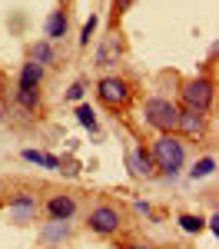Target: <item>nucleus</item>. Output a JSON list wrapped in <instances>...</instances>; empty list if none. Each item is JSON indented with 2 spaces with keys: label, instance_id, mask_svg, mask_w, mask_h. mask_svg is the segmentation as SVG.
I'll use <instances>...</instances> for the list:
<instances>
[{
  "label": "nucleus",
  "instance_id": "7ed1b4c3",
  "mask_svg": "<svg viewBox=\"0 0 219 249\" xmlns=\"http://www.w3.org/2000/svg\"><path fill=\"white\" fill-rule=\"evenodd\" d=\"M183 103H186V110H199V113H206L209 103H213V83H209L206 77L186 80V83H183Z\"/></svg>",
  "mask_w": 219,
  "mask_h": 249
},
{
  "label": "nucleus",
  "instance_id": "0eeeda50",
  "mask_svg": "<svg viewBox=\"0 0 219 249\" xmlns=\"http://www.w3.org/2000/svg\"><path fill=\"white\" fill-rule=\"evenodd\" d=\"M202 126H206V116L199 113V110H179L176 130H183L186 136H199V133H202Z\"/></svg>",
  "mask_w": 219,
  "mask_h": 249
},
{
  "label": "nucleus",
  "instance_id": "a211bd4d",
  "mask_svg": "<svg viewBox=\"0 0 219 249\" xmlns=\"http://www.w3.org/2000/svg\"><path fill=\"white\" fill-rule=\"evenodd\" d=\"M179 226H183V232H199L202 230V219L193 216V213H183V216H179Z\"/></svg>",
  "mask_w": 219,
  "mask_h": 249
},
{
  "label": "nucleus",
  "instance_id": "f257e3e1",
  "mask_svg": "<svg viewBox=\"0 0 219 249\" xmlns=\"http://www.w3.org/2000/svg\"><path fill=\"white\" fill-rule=\"evenodd\" d=\"M183 163H186V143L173 133H163L153 143V166L163 170L166 176H176L183 170Z\"/></svg>",
  "mask_w": 219,
  "mask_h": 249
},
{
  "label": "nucleus",
  "instance_id": "4be33fe9",
  "mask_svg": "<svg viewBox=\"0 0 219 249\" xmlns=\"http://www.w3.org/2000/svg\"><path fill=\"white\" fill-rule=\"evenodd\" d=\"M130 3H133V0H117L113 7H117V14H123V10H130Z\"/></svg>",
  "mask_w": 219,
  "mask_h": 249
},
{
  "label": "nucleus",
  "instance_id": "f3484780",
  "mask_svg": "<svg viewBox=\"0 0 219 249\" xmlns=\"http://www.w3.org/2000/svg\"><path fill=\"white\" fill-rule=\"evenodd\" d=\"M77 120L86 126V130H97V113H93V107L80 103V107H77Z\"/></svg>",
  "mask_w": 219,
  "mask_h": 249
},
{
  "label": "nucleus",
  "instance_id": "1a4fd4ad",
  "mask_svg": "<svg viewBox=\"0 0 219 249\" xmlns=\"http://www.w3.org/2000/svg\"><path fill=\"white\" fill-rule=\"evenodd\" d=\"M126 166H130V173H133V176H153V173H156L153 156L143 153V150H133V153L126 156Z\"/></svg>",
  "mask_w": 219,
  "mask_h": 249
},
{
  "label": "nucleus",
  "instance_id": "f8f14e48",
  "mask_svg": "<svg viewBox=\"0 0 219 249\" xmlns=\"http://www.w3.org/2000/svg\"><path fill=\"white\" fill-rule=\"evenodd\" d=\"M67 23H70L67 14H63V10H53V14L47 17V40H60L67 34Z\"/></svg>",
  "mask_w": 219,
  "mask_h": 249
},
{
  "label": "nucleus",
  "instance_id": "5701e85b",
  "mask_svg": "<svg viewBox=\"0 0 219 249\" xmlns=\"http://www.w3.org/2000/svg\"><path fill=\"white\" fill-rule=\"evenodd\" d=\"M123 249H153V246H146V243H130V246H123Z\"/></svg>",
  "mask_w": 219,
  "mask_h": 249
},
{
  "label": "nucleus",
  "instance_id": "2eb2a0df",
  "mask_svg": "<svg viewBox=\"0 0 219 249\" xmlns=\"http://www.w3.org/2000/svg\"><path fill=\"white\" fill-rule=\"evenodd\" d=\"M30 60L40 63V67H47V63L53 60V47H50V40H37L34 50H30Z\"/></svg>",
  "mask_w": 219,
  "mask_h": 249
},
{
  "label": "nucleus",
  "instance_id": "39448f33",
  "mask_svg": "<svg viewBox=\"0 0 219 249\" xmlns=\"http://www.w3.org/2000/svg\"><path fill=\"white\" fill-rule=\"evenodd\" d=\"M97 93L103 103H110V107H123L126 100H130V83L119 77H103L97 83Z\"/></svg>",
  "mask_w": 219,
  "mask_h": 249
},
{
  "label": "nucleus",
  "instance_id": "ddd939ff",
  "mask_svg": "<svg viewBox=\"0 0 219 249\" xmlns=\"http://www.w3.org/2000/svg\"><path fill=\"white\" fill-rule=\"evenodd\" d=\"M67 232H70V226H67V223L50 219V223L43 226V232H40V239H43V243H60V239H67Z\"/></svg>",
  "mask_w": 219,
  "mask_h": 249
},
{
  "label": "nucleus",
  "instance_id": "9d476101",
  "mask_svg": "<svg viewBox=\"0 0 219 249\" xmlns=\"http://www.w3.org/2000/svg\"><path fill=\"white\" fill-rule=\"evenodd\" d=\"M117 60H119V40H117V34H113V37H106L103 43H100L97 67H110V63H117Z\"/></svg>",
  "mask_w": 219,
  "mask_h": 249
},
{
  "label": "nucleus",
  "instance_id": "f03ea898",
  "mask_svg": "<svg viewBox=\"0 0 219 249\" xmlns=\"http://www.w3.org/2000/svg\"><path fill=\"white\" fill-rule=\"evenodd\" d=\"M143 116H146L150 126H156L159 133H173V130H176L179 107L173 103V100H166V96H153V100H146Z\"/></svg>",
  "mask_w": 219,
  "mask_h": 249
},
{
  "label": "nucleus",
  "instance_id": "6e6552de",
  "mask_svg": "<svg viewBox=\"0 0 219 249\" xmlns=\"http://www.w3.org/2000/svg\"><path fill=\"white\" fill-rule=\"evenodd\" d=\"M34 213H37V196H30V193L10 196V216H17L20 223H23V219H30Z\"/></svg>",
  "mask_w": 219,
  "mask_h": 249
},
{
  "label": "nucleus",
  "instance_id": "4468645a",
  "mask_svg": "<svg viewBox=\"0 0 219 249\" xmlns=\"http://www.w3.org/2000/svg\"><path fill=\"white\" fill-rule=\"evenodd\" d=\"M23 160H27V163H37V166H43V170H60L57 156L40 153V150H23Z\"/></svg>",
  "mask_w": 219,
  "mask_h": 249
},
{
  "label": "nucleus",
  "instance_id": "aec40b11",
  "mask_svg": "<svg viewBox=\"0 0 219 249\" xmlns=\"http://www.w3.org/2000/svg\"><path fill=\"white\" fill-rule=\"evenodd\" d=\"M93 30H97V14H90V20L83 23V30H80V47H86V43H90Z\"/></svg>",
  "mask_w": 219,
  "mask_h": 249
},
{
  "label": "nucleus",
  "instance_id": "412c9836",
  "mask_svg": "<svg viewBox=\"0 0 219 249\" xmlns=\"http://www.w3.org/2000/svg\"><path fill=\"white\" fill-rule=\"evenodd\" d=\"M83 93H86V87H83V83H73V87L67 90V100H83Z\"/></svg>",
  "mask_w": 219,
  "mask_h": 249
},
{
  "label": "nucleus",
  "instance_id": "9b49d317",
  "mask_svg": "<svg viewBox=\"0 0 219 249\" xmlns=\"http://www.w3.org/2000/svg\"><path fill=\"white\" fill-rule=\"evenodd\" d=\"M40 80H43V67L34 63V60H27L23 70H20V90H37Z\"/></svg>",
  "mask_w": 219,
  "mask_h": 249
},
{
  "label": "nucleus",
  "instance_id": "20e7f679",
  "mask_svg": "<svg viewBox=\"0 0 219 249\" xmlns=\"http://www.w3.org/2000/svg\"><path fill=\"white\" fill-rule=\"evenodd\" d=\"M90 230L100 232V236H110V232H117L123 226V216H119L117 206H97V210H90Z\"/></svg>",
  "mask_w": 219,
  "mask_h": 249
},
{
  "label": "nucleus",
  "instance_id": "dca6fc26",
  "mask_svg": "<svg viewBox=\"0 0 219 249\" xmlns=\"http://www.w3.org/2000/svg\"><path fill=\"white\" fill-rule=\"evenodd\" d=\"M213 170H216V160H213V156H202L196 166L189 170V176H193V179H202V176H209Z\"/></svg>",
  "mask_w": 219,
  "mask_h": 249
},
{
  "label": "nucleus",
  "instance_id": "423d86ee",
  "mask_svg": "<svg viewBox=\"0 0 219 249\" xmlns=\"http://www.w3.org/2000/svg\"><path fill=\"white\" fill-rule=\"evenodd\" d=\"M47 213H50V219L70 223V216L77 213V199H73V196H67V193H60V196H50V203H47Z\"/></svg>",
  "mask_w": 219,
  "mask_h": 249
},
{
  "label": "nucleus",
  "instance_id": "6ab92c4d",
  "mask_svg": "<svg viewBox=\"0 0 219 249\" xmlns=\"http://www.w3.org/2000/svg\"><path fill=\"white\" fill-rule=\"evenodd\" d=\"M17 100H20V107H23V110H34V107L40 103V90H20Z\"/></svg>",
  "mask_w": 219,
  "mask_h": 249
}]
</instances>
